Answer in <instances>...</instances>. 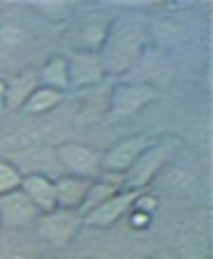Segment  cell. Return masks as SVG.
Instances as JSON below:
<instances>
[{"label":"cell","instance_id":"cell-6","mask_svg":"<svg viewBox=\"0 0 213 259\" xmlns=\"http://www.w3.org/2000/svg\"><path fill=\"white\" fill-rule=\"evenodd\" d=\"M37 218H39V210L21 192V188L12 190V192L0 197V222H3V229L23 232L30 225H35Z\"/></svg>","mask_w":213,"mask_h":259},{"label":"cell","instance_id":"cell-14","mask_svg":"<svg viewBox=\"0 0 213 259\" xmlns=\"http://www.w3.org/2000/svg\"><path fill=\"white\" fill-rule=\"evenodd\" d=\"M60 102H63V93L51 91L47 86H37L33 91V95L26 100V104L21 107V113H26V116H42V113L54 111Z\"/></svg>","mask_w":213,"mask_h":259},{"label":"cell","instance_id":"cell-4","mask_svg":"<svg viewBox=\"0 0 213 259\" xmlns=\"http://www.w3.org/2000/svg\"><path fill=\"white\" fill-rule=\"evenodd\" d=\"M54 157L58 167L65 169V174L70 176L93 181L102 174V153L95 151L93 146L67 141V144H60L58 148H54Z\"/></svg>","mask_w":213,"mask_h":259},{"label":"cell","instance_id":"cell-8","mask_svg":"<svg viewBox=\"0 0 213 259\" xmlns=\"http://www.w3.org/2000/svg\"><path fill=\"white\" fill-rule=\"evenodd\" d=\"M65 60L70 70V88H95L102 81L104 65L93 51H72Z\"/></svg>","mask_w":213,"mask_h":259},{"label":"cell","instance_id":"cell-5","mask_svg":"<svg viewBox=\"0 0 213 259\" xmlns=\"http://www.w3.org/2000/svg\"><path fill=\"white\" fill-rule=\"evenodd\" d=\"M153 141H155V137H151V135H132V137L120 139L118 144H114L102 155V171L116 174V176H125V171L139 160V155Z\"/></svg>","mask_w":213,"mask_h":259},{"label":"cell","instance_id":"cell-11","mask_svg":"<svg viewBox=\"0 0 213 259\" xmlns=\"http://www.w3.org/2000/svg\"><path fill=\"white\" fill-rule=\"evenodd\" d=\"M0 259H39L37 245L26 232H0Z\"/></svg>","mask_w":213,"mask_h":259},{"label":"cell","instance_id":"cell-3","mask_svg":"<svg viewBox=\"0 0 213 259\" xmlns=\"http://www.w3.org/2000/svg\"><path fill=\"white\" fill-rule=\"evenodd\" d=\"M158 97V91L153 86H148V83H118L109 93L107 116L114 123L127 120L132 116H137V111H142L144 107L153 104Z\"/></svg>","mask_w":213,"mask_h":259},{"label":"cell","instance_id":"cell-19","mask_svg":"<svg viewBox=\"0 0 213 259\" xmlns=\"http://www.w3.org/2000/svg\"><path fill=\"white\" fill-rule=\"evenodd\" d=\"M148 259H174V254L172 252H155V254H151Z\"/></svg>","mask_w":213,"mask_h":259},{"label":"cell","instance_id":"cell-15","mask_svg":"<svg viewBox=\"0 0 213 259\" xmlns=\"http://www.w3.org/2000/svg\"><path fill=\"white\" fill-rule=\"evenodd\" d=\"M21 178H23V174L14 162L0 157V197L12 192V190L21 188Z\"/></svg>","mask_w":213,"mask_h":259},{"label":"cell","instance_id":"cell-12","mask_svg":"<svg viewBox=\"0 0 213 259\" xmlns=\"http://www.w3.org/2000/svg\"><path fill=\"white\" fill-rule=\"evenodd\" d=\"M39 86V76L35 70H26L7 83V111H21L26 100Z\"/></svg>","mask_w":213,"mask_h":259},{"label":"cell","instance_id":"cell-18","mask_svg":"<svg viewBox=\"0 0 213 259\" xmlns=\"http://www.w3.org/2000/svg\"><path fill=\"white\" fill-rule=\"evenodd\" d=\"M77 259H107V257L100 252H83V254H79Z\"/></svg>","mask_w":213,"mask_h":259},{"label":"cell","instance_id":"cell-7","mask_svg":"<svg viewBox=\"0 0 213 259\" xmlns=\"http://www.w3.org/2000/svg\"><path fill=\"white\" fill-rule=\"evenodd\" d=\"M137 194H139V190H120V192H116L114 197H109L107 201H102L100 206H95L93 210H88L86 215H83V225L93 227V229H109V227H114L116 222L120 220L123 215H127L132 208V204H135Z\"/></svg>","mask_w":213,"mask_h":259},{"label":"cell","instance_id":"cell-16","mask_svg":"<svg viewBox=\"0 0 213 259\" xmlns=\"http://www.w3.org/2000/svg\"><path fill=\"white\" fill-rule=\"evenodd\" d=\"M127 222H130L132 229H146V227L151 225V215L144 213V210L130 208V213H127Z\"/></svg>","mask_w":213,"mask_h":259},{"label":"cell","instance_id":"cell-2","mask_svg":"<svg viewBox=\"0 0 213 259\" xmlns=\"http://www.w3.org/2000/svg\"><path fill=\"white\" fill-rule=\"evenodd\" d=\"M35 225H37V238L54 248H67L81 229L83 218L79 210L54 208L49 213H42Z\"/></svg>","mask_w":213,"mask_h":259},{"label":"cell","instance_id":"cell-17","mask_svg":"<svg viewBox=\"0 0 213 259\" xmlns=\"http://www.w3.org/2000/svg\"><path fill=\"white\" fill-rule=\"evenodd\" d=\"M7 111V81L0 79V116Z\"/></svg>","mask_w":213,"mask_h":259},{"label":"cell","instance_id":"cell-1","mask_svg":"<svg viewBox=\"0 0 213 259\" xmlns=\"http://www.w3.org/2000/svg\"><path fill=\"white\" fill-rule=\"evenodd\" d=\"M181 148V139L174 135L155 137V141L139 155V160L132 164L123 176V188L125 190H139L142 192L160 171L167 162L172 160L176 151Z\"/></svg>","mask_w":213,"mask_h":259},{"label":"cell","instance_id":"cell-13","mask_svg":"<svg viewBox=\"0 0 213 259\" xmlns=\"http://www.w3.org/2000/svg\"><path fill=\"white\" fill-rule=\"evenodd\" d=\"M37 76H39V86L65 93L67 88H70V70H67L65 56H51V58L42 65V70L37 72Z\"/></svg>","mask_w":213,"mask_h":259},{"label":"cell","instance_id":"cell-20","mask_svg":"<svg viewBox=\"0 0 213 259\" xmlns=\"http://www.w3.org/2000/svg\"><path fill=\"white\" fill-rule=\"evenodd\" d=\"M0 232H3V222H0Z\"/></svg>","mask_w":213,"mask_h":259},{"label":"cell","instance_id":"cell-10","mask_svg":"<svg viewBox=\"0 0 213 259\" xmlns=\"http://www.w3.org/2000/svg\"><path fill=\"white\" fill-rule=\"evenodd\" d=\"M54 188H56V206L58 208H70V210H79L86 199V192L91 188L88 178H79V176H63L54 178Z\"/></svg>","mask_w":213,"mask_h":259},{"label":"cell","instance_id":"cell-9","mask_svg":"<svg viewBox=\"0 0 213 259\" xmlns=\"http://www.w3.org/2000/svg\"><path fill=\"white\" fill-rule=\"evenodd\" d=\"M21 192L28 199L33 201V206L42 213L58 208L56 206V188H54V178L47 174H23L21 178Z\"/></svg>","mask_w":213,"mask_h":259}]
</instances>
